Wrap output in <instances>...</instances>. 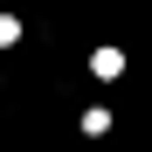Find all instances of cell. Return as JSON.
<instances>
[{
  "instance_id": "6da1fadb",
  "label": "cell",
  "mask_w": 152,
  "mask_h": 152,
  "mask_svg": "<svg viewBox=\"0 0 152 152\" xmlns=\"http://www.w3.org/2000/svg\"><path fill=\"white\" fill-rule=\"evenodd\" d=\"M124 62H132V56H124L118 42H97V48H90V76H97V83H118Z\"/></svg>"
},
{
  "instance_id": "7a4b0ae2",
  "label": "cell",
  "mask_w": 152,
  "mask_h": 152,
  "mask_svg": "<svg viewBox=\"0 0 152 152\" xmlns=\"http://www.w3.org/2000/svg\"><path fill=\"white\" fill-rule=\"evenodd\" d=\"M111 124H118L111 104H83V111H76V132H83V138H111Z\"/></svg>"
},
{
  "instance_id": "3957f363",
  "label": "cell",
  "mask_w": 152,
  "mask_h": 152,
  "mask_svg": "<svg viewBox=\"0 0 152 152\" xmlns=\"http://www.w3.org/2000/svg\"><path fill=\"white\" fill-rule=\"evenodd\" d=\"M21 42H28V21H21V14L7 7V0H0V56H14Z\"/></svg>"
}]
</instances>
